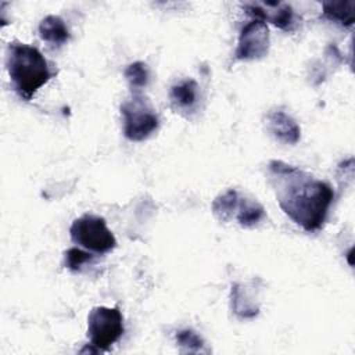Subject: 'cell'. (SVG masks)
<instances>
[{
  "mask_svg": "<svg viewBox=\"0 0 355 355\" xmlns=\"http://www.w3.org/2000/svg\"><path fill=\"white\" fill-rule=\"evenodd\" d=\"M355 1H324L323 18L338 24L341 26H351L354 24Z\"/></svg>",
  "mask_w": 355,
  "mask_h": 355,
  "instance_id": "7c38bea8",
  "label": "cell"
},
{
  "mask_svg": "<svg viewBox=\"0 0 355 355\" xmlns=\"http://www.w3.org/2000/svg\"><path fill=\"white\" fill-rule=\"evenodd\" d=\"M39 35L42 40L51 46L60 47L69 40V31L65 22L57 15H47L39 25Z\"/></svg>",
  "mask_w": 355,
  "mask_h": 355,
  "instance_id": "30bf717a",
  "label": "cell"
},
{
  "mask_svg": "<svg viewBox=\"0 0 355 355\" xmlns=\"http://www.w3.org/2000/svg\"><path fill=\"white\" fill-rule=\"evenodd\" d=\"M176 343L182 348V351H186V352H200L202 351V347H204L202 338L190 329L178 331Z\"/></svg>",
  "mask_w": 355,
  "mask_h": 355,
  "instance_id": "9a60e30c",
  "label": "cell"
},
{
  "mask_svg": "<svg viewBox=\"0 0 355 355\" xmlns=\"http://www.w3.org/2000/svg\"><path fill=\"white\" fill-rule=\"evenodd\" d=\"M73 243L97 254H105L116 247L112 232L107 227L104 218L86 214L73 220L69 229Z\"/></svg>",
  "mask_w": 355,
  "mask_h": 355,
  "instance_id": "8992f818",
  "label": "cell"
},
{
  "mask_svg": "<svg viewBox=\"0 0 355 355\" xmlns=\"http://www.w3.org/2000/svg\"><path fill=\"white\" fill-rule=\"evenodd\" d=\"M244 10L247 14L254 17V19L262 22H270L275 26L291 32L295 26V14L291 6L280 1H263L245 4Z\"/></svg>",
  "mask_w": 355,
  "mask_h": 355,
  "instance_id": "ba28073f",
  "label": "cell"
},
{
  "mask_svg": "<svg viewBox=\"0 0 355 355\" xmlns=\"http://www.w3.org/2000/svg\"><path fill=\"white\" fill-rule=\"evenodd\" d=\"M171 101L180 111H193L198 101V85L193 79H187L173 85L171 89Z\"/></svg>",
  "mask_w": 355,
  "mask_h": 355,
  "instance_id": "8fae6325",
  "label": "cell"
},
{
  "mask_svg": "<svg viewBox=\"0 0 355 355\" xmlns=\"http://www.w3.org/2000/svg\"><path fill=\"white\" fill-rule=\"evenodd\" d=\"M268 173L283 212L305 232L320 230L334 198L333 189L308 172L277 159L269 162Z\"/></svg>",
  "mask_w": 355,
  "mask_h": 355,
  "instance_id": "6da1fadb",
  "label": "cell"
},
{
  "mask_svg": "<svg viewBox=\"0 0 355 355\" xmlns=\"http://www.w3.org/2000/svg\"><path fill=\"white\" fill-rule=\"evenodd\" d=\"M123 118V135L130 141H143L158 129V116L148 100L140 93L121 104Z\"/></svg>",
  "mask_w": 355,
  "mask_h": 355,
  "instance_id": "5b68a950",
  "label": "cell"
},
{
  "mask_svg": "<svg viewBox=\"0 0 355 355\" xmlns=\"http://www.w3.org/2000/svg\"><path fill=\"white\" fill-rule=\"evenodd\" d=\"M269 50V29L262 21L252 19L243 26L234 55L237 60L250 61L259 60L268 54Z\"/></svg>",
  "mask_w": 355,
  "mask_h": 355,
  "instance_id": "52a82bcc",
  "label": "cell"
},
{
  "mask_svg": "<svg viewBox=\"0 0 355 355\" xmlns=\"http://www.w3.org/2000/svg\"><path fill=\"white\" fill-rule=\"evenodd\" d=\"M123 334V316L118 308L96 306L87 316L90 352H104Z\"/></svg>",
  "mask_w": 355,
  "mask_h": 355,
  "instance_id": "277c9868",
  "label": "cell"
},
{
  "mask_svg": "<svg viewBox=\"0 0 355 355\" xmlns=\"http://www.w3.org/2000/svg\"><path fill=\"white\" fill-rule=\"evenodd\" d=\"M250 297L251 295L244 286L237 283L232 286V308L239 316L245 319L257 316L259 311V306L255 305V301L248 300Z\"/></svg>",
  "mask_w": 355,
  "mask_h": 355,
  "instance_id": "4fadbf2b",
  "label": "cell"
},
{
  "mask_svg": "<svg viewBox=\"0 0 355 355\" xmlns=\"http://www.w3.org/2000/svg\"><path fill=\"white\" fill-rule=\"evenodd\" d=\"M212 214L220 222L234 218L243 227H254L265 218L263 207L255 200L243 197L236 189H227L214 200Z\"/></svg>",
  "mask_w": 355,
  "mask_h": 355,
  "instance_id": "3957f363",
  "label": "cell"
},
{
  "mask_svg": "<svg viewBox=\"0 0 355 355\" xmlns=\"http://www.w3.org/2000/svg\"><path fill=\"white\" fill-rule=\"evenodd\" d=\"M93 259V257L89 252H85L79 248H69L64 254V265L69 270L78 272L80 270L86 263H89Z\"/></svg>",
  "mask_w": 355,
  "mask_h": 355,
  "instance_id": "2e32d148",
  "label": "cell"
},
{
  "mask_svg": "<svg viewBox=\"0 0 355 355\" xmlns=\"http://www.w3.org/2000/svg\"><path fill=\"white\" fill-rule=\"evenodd\" d=\"M123 73H125V78H126L133 93H139L141 89H144L148 85L150 72H148L147 65L141 61L129 64Z\"/></svg>",
  "mask_w": 355,
  "mask_h": 355,
  "instance_id": "5bb4252c",
  "label": "cell"
},
{
  "mask_svg": "<svg viewBox=\"0 0 355 355\" xmlns=\"http://www.w3.org/2000/svg\"><path fill=\"white\" fill-rule=\"evenodd\" d=\"M7 71L15 93L26 101L53 76L44 55L36 47L19 42L8 46Z\"/></svg>",
  "mask_w": 355,
  "mask_h": 355,
  "instance_id": "7a4b0ae2",
  "label": "cell"
},
{
  "mask_svg": "<svg viewBox=\"0 0 355 355\" xmlns=\"http://www.w3.org/2000/svg\"><path fill=\"white\" fill-rule=\"evenodd\" d=\"M266 129L276 140L284 144H295L301 137L298 123L282 110L269 111L266 115Z\"/></svg>",
  "mask_w": 355,
  "mask_h": 355,
  "instance_id": "9c48e42d",
  "label": "cell"
}]
</instances>
